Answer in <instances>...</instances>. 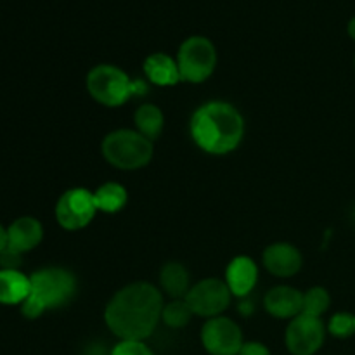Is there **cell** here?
Segmentation results:
<instances>
[{
	"instance_id": "8992f818",
	"label": "cell",
	"mask_w": 355,
	"mask_h": 355,
	"mask_svg": "<svg viewBox=\"0 0 355 355\" xmlns=\"http://www.w3.org/2000/svg\"><path fill=\"white\" fill-rule=\"evenodd\" d=\"M180 80L187 83H203L214 75L218 62L217 47L203 35H191L177 51Z\"/></svg>"
},
{
	"instance_id": "ba28073f",
	"label": "cell",
	"mask_w": 355,
	"mask_h": 355,
	"mask_svg": "<svg viewBox=\"0 0 355 355\" xmlns=\"http://www.w3.org/2000/svg\"><path fill=\"white\" fill-rule=\"evenodd\" d=\"M184 300L187 302L194 315L211 319L218 318L227 311L232 300V293L224 279L207 277V279L194 283Z\"/></svg>"
},
{
	"instance_id": "cb8c5ba5",
	"label": "cell",
	"mask_w": 355,
	"mask_h": 355,
	"mask_svg": "<svg viewBox=\"0 0 355 355\" xmlns=\"http://www.w3.org/2000/svg\"><path fill=\"white\" fill-rule=\"evenodd\" d=\"M21 262H23V253L16 252L10 246H6V248L0 252V269L6 270H19Z\"/></svg>"
},
{
	"instance_id": "5bb4252c",
	"label": "cell",
	"mask_w": 355,
	"mask_h": 355,
	"mask_svg": "<svg viewBox=\"0 0 355 355\" xmlns=\"http://www.w3.org/2000/svg\"><path fill=\"white\" fill-rule=\"evenodd\" d=\"M44 239V225L38 218L24 217L16 218L7 227V246L19 253H28L37 248Z\"/></svg>"
},
{
	"instance_id": "e0dca14e",
	"label": "cell",
	"mask_w": 355,
	"mask_h": 355,
	"mask_svg": "<svg viewBox=\"0 0 355 355\" xmlns=\"http://www.w3.org/2000/svg\"><path fill=\"white\" fill-rule=\"evenodd\" d=\"M30 290V276H24L21 270L0 269V305H21Z\"/></svg>"
},
{
	"instance_id": "44dd1931",
	"label": "cell",
	"mask_w": 355,
	"mask_h": 355,
	"mask_svg": "<svg viewBox=\"0 0 355 355\" xmlns=\"http://www.w3.org/2000/svg\"><path fill=\"white\" fill-rule=\"evenodd\" d=\"M331 305V295L322 286H312L304 293V309L302 314L322 318Z\"/></svg>"
},
{
	"instance_id": "7a4b0ae2",
	"label": "cell",
	"mask_w": 355,
	"mask_h": 355,
	"mask_svg": "<svg viewBox=\"0 0 355 355\" xmlns=\"http://www.w3.org/2000/svg\"><path fill=\"white\" fill-rule=\"evenodd\" d=\"M246 123L241 111L227 101H208L193 113L189 132L201 151L224 156L236 151L245 137Z\"/></svg>"
},
{
	"instance_id": "8fae6325",
	"label": "cell",
	"mask_w": 355,
	"mask_h": 355,
	"mask_svg": "<svg viewBox=\"0 0 355 355\" xmlns=\"http://www.w3.org/2000/svg\"><path fill=\"white\" fill-rule=\"evenodd\" d=\"M262 263L269 274L286 279V277H293L300 272L302 266H304V257L295 245L279 241L272 243L263 250Z\"/></svg>"
},
{
	"instance_id": "6da1fadb",
	"label": "cell",
	"mask_w": 355,
	"mask_h": 355,
	"mask_svg": "<svg viewBox=\"0 0 355 355\" xmlns=\"http://www.w3.org/2000/svg\"><path fill=\"white\" fill-rule=\"evenodd\" d=\"M163 307L162 290L148 281H137L111 297L104 309V322L116 338L146 342L158 328Z\"/></svg>"
},
{
	"instance_id": "2e32d148",
	"label": "cell",
	"mask_w": 355,
	"mask_h": 355,
	"mask_svg": "<svg viewBox=\"0 0 355 355\" xmlns=\"http://www.w3.org/2000/svg\"><path fill=\"white\" fill-rule=\"evenodd\" d=\"M159 290L163 295L170 297L172 300L177 298H184L187 291L191 290V276L186 266L180 262H166L165 266L159 269Z\"/></svg>"
},
{
	"instance_id": "277c9868",
	"label": "cell",
	"mask_w": 355,
	"mask_h": 355,
	"mask_svg": "<svg viewBox=\"0 0 355 355\" xmlns=\"http://www.w3.org/2000/svg\"><path fill=\"white\" fill-rule=\"evenodd\" d=\"M87 90L96 103L106 107H118L127 104L132 97L144 96L148 83L135 80L127 71L114 64H97L87 73Z\"/></svg>"
},
{
	"instance_id": "5b68a950",
	"label": "cell",
	"mask_w": 355,
	"mask_h": 355,
	"mask_svg": "<svg viewBox=\"0 0 355 355\" xmlns=\"http://www.w3.org/2000/svg\"><path fill=\"white\" fill-rule=\"evenodd\" d=\"M101 153L113 168L132 172L151 163L155 144L135 128H118L104 135Z\"/></svg>"
},
{
	"instance_id": "7c38bea8",
	"label": "cell",
	"mask_w": 355,
	"mask_h": 355,
	"mask_svg": "<svg viewBox=\"0 0 355 355\" xmlns=\"http://www.w3.org/2000/svg\"><path fill=\"white\" fill-rule=\"evenodd\" d=\"M263 307H266L267 314L272 318L281 319V321H291L302 314L304 293L297 288L286 286V284L274 286L263 297Z\"/></svg>"
},
{
	"instance_id": "30bf717a",
	"label": "cell",
	"mask_w": 355,
	"mask_h": 355,
	"mask_svg": "<svg viewBox=\"0 0 355 355\" xmlns=\"http://www.w3.org/2000/svg\"><path fill=\"white\" fill-rule=\"evenodd\" d=\"M200 338L203 349L210 355H238L245 343L238 322L225 315L207 319Z\"/></svg>"
},
{
	"instance_id": "83f0119b",
	"label": "cell",
	"mask_w": 355,
	"mask_h": 355,
	"mask_svg": "<svg viewBox=\"0 0 355 355\" xmlns=\"http://www.w3.org/2000/svg\"><path fill=\"white\" fill-rule=\"evenodd\" d=\"M354 68H355V55H354Z\"/></svg>"
},
{
	"instance_id": "4316f807",
	"label": "cell",
	"mask_w": 355,
	"mask_h": 355,
	"mask_svg": "<svg viewBox=\"0 0 355 355\" xmlns=\"http://www.w3.org/2000/svg\"><path fill=\"white\" fill-rule=\"evenodd\" d=\"M347 33H349V37L355 42V16L350 17L349 23H347Z\"/></svg>"
},
{
	"instance_id": "3957f363",
	"label": "cell",
	"mask_w": 355,
	"mask_h": 355,
	"mask_svg": "<svg viewBox=\"0 0 355 355\" xmlns=\"http://www.w3.org/2000/svg\"><path fill=\"white\" fill-rule=\"evenodd\" d=\"M31 290L19 305L26 319H38L44 312L68 305L78 288L75 274L64 267H44L30 276Z\"/></svg>"
},
{
	"instance_id": "9a60e30c",
	"label": "cell",
	"mask_w": 355,
	"mask_h": 355,
	"mask_svg": "<svg viewBox=\"0 0 355 355\" xmlns=\"http://www.w3.org/2000/svg\"><path fill=\"white\" fill-rule=\"evenodd\" d=\"M142 69H144V75L148 78V82H151L156 87H173L179 82H182L180 80L177 59L165 54V52L149 54L144 59Z\"/></svg>"
},
{
	"instance_id": "4fadbf2b",
	"label": "cell",
	"mask_w": 355,
	"mask_h": 355,
	"mask_svg": "<svg viewBox=\"0 0 355 355\" xmlns=\"http://www.w3.org/2000/svg\"><path fill=\"white\" fill-rule=\"evenodd\" d=\"M225 284L231 290L232 297L245 298L255 290L259 281V266L252 257L238 255L229 262L225 269Z\"/></svg>"
},
{
	"instance_id": "ac0fdd59",
	"label": "cell",
	"mask_w": 355,
	"mask_h": 355,
	"mask_svg": "<svg viewBox=\"0 0 355 355\" xmlns=\"http://www.w3.org/2000/svg\"><path fill=\"white\" fill-rule=\"evenodd\" d=\"M94 201H96L97 211L103 214H118L127 207L128 193L127 187L120 182H104L94 191Z\"/></svg>"
},
{
	"instance_id": "484cf974",
	"label": "cell",
	"mask_w": 355,
	"mask_h": 355,
	"mask_svg": "<svg viewBox=\"0 0 355 355\" xmlns=\"http://www.w3.org/2000/svg\"><path fill=\"white\" fill-rule=\"evenodd\" d=\"M7 246V229L0 224V252Z\"/></svg>"
},
{
	"instance_id": "7402d4cb",
	"label": "cell",
	"mask_w": 355,
	"mask_h": 355,
	"mask_svg": "<svg viewBox=\"0 0 355 355\" xmlns=\"http://www.w3.org/2000/svg\"><path fill=\"white\" fill-rule=\"evenodd\" d=\"M326 329L331 336L338 340H347L355 335V314L352 312H336L326 324Z\"/></svg>"
},
{
	"instance_id": "d6986e66",
	"label": "cell",
	"mask_w": 355,
	"mask_h": 355,
	"mask_svg": "<svg viewBox=\"0 0 355 355\" xmlns=\"http://www.w3.org/2000/svg\"><path fill=\"white\" fill-rule=\"evenodd\" d=\"M134 125L135 130L141 132L144 137H148L149 141H156L165 127V116L156 104L146 103L135 110Z\"/></svg>"
},
{
	"instance_id": "603a6c76",
	"label": "cell",
	"mask_w": 355,
	"mask_h": 355,
	"mask_svg": "<svg viewBox=\"0 0 355 355\" xmlns=\"http://www.w3.org/2000/svg\"><path fill=\"white\" fill-rule=\"evenodd\" d=\"M110 355H155L151 347L146 342H137V340H120L113 347Z\"/></svg>"
},
{
	"instance_id": "d4e9b609",
	"label": "cell",
	"mask_w": 355,
	"mask_h": 355,
	"mask_svg": "<svg viewBox=\"0 0 355 355\" xmlns=\"http://www.w3.org/2000/svg\"><path fill=\"white\" fill-rule=\"evenodd\" d=\"M238 355H270V350L262 342H245Z\"/></svg>"
},
{
	"instance_id": "ffe728a7",
	"label": "cell",
	"mask_w": 355,
	"mask_h": 355,
	"mask_svg": "<svg viewBox=\"0 0 355 355\" xmlns=\"http://www.w3.org/2000/svg\"><path fill=\"white\" fill-rule=\"evenodd\" d=\"M193 311L189 309L187 302L184 298H177V300H170L165 304L162 312V321L165 322L168 328L180 329L186 328L189 324L191 318H193Z\"/></svg>"
},
{
	"instance_id": "52a82bcc",
	"label": "cell",
	"mask_w": 355,
	"mask_h": 355,
	"mask_svg": "<svg viewBox=\"0 0 355 355\" xmlns=\"http://www.w3.org/2000/svg\"><path fill=\"white\" fill-rule=\"evenodd\" d=\"M97 214L92 191L85 187H71L59 196L54 207L58 224L64 231H80L94 220Z\"/></svg>"
},
{
	"instance_id": "9c48e42d",
	"label": "cell",
	"mask_w": 355,
	"mask_h": 355,
	"mask_svg": "<svg viewBox=\"0 0 355 355\" xmlns=\"http://www.w3.org/2000/svg\"><path fill=\"white\" fill-rule=\"evenodd\" d=\"M328 329L321 318L300 314L291 319L284 331V345L291 355H315L324 345Z\"/></svg>"
}]
</instances>
